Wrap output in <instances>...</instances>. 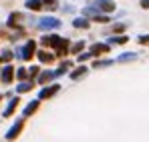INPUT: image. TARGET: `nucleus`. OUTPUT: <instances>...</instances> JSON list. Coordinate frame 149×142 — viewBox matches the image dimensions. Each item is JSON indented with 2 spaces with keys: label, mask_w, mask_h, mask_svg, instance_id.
I'll return each instance as SVG.
<instances>
[{
  "label": "nucleus",
  "mask_w": 149,
  "mask_h": 142,
  "mask_svg": "<svg viewBox=\"0 0 149 142\" xmlns=\"http://www.w3.org/2000/svg\"><path fill=\"white\" fill-rule=\"evenodd\" d=\"M28 74H30V78H34V76H36V74H38V70H40V68H38V66H32V68H28Z\"/></svg>",
  "instance_id": "nucleus-23"
},
{
  "label": "nucleus",
  "mask_w": 149,
  "mask_h": 142,
  "mask_svg": "<svg viewBox=\"0 0 149 142\" xmlns=\"http://www.w3.org/2000/svg\"><path fill=\"white\" fill-rule=\"evenodd\" d=\"M113 30H115V32H123V30H125V24H117V26H113Z\"/></svg>",
  "instance_id": "nucleus-25"
},
{
  "label": "nucleus",
  "mask_w": 149,
  "mask_h": 142,
  "mask_svg": "<svg viewBox=\"0 0 149 142\" xmlns=\"http://www.w3.org/2000/svg\"><path fill=\"white\" fill-rule=\"evenodd\" d=\"M36 56H38V60H40V62H52V60H54V56L49 54V52H45V50H42V52H38Z\"/></svg>",
  "instance_id": "nucleus-13"
},
{
  "label": "nucleus",
  "mask_w": 149,
  "mask_h": 142,
  "mask_svg": "<svg viewBox=\"0 0 149 142\" xmlns=\"http://www.w3.org/2000/svg\"><path fill=\"white\" fill-rule=\"evenodd\" d=\"M109 42H111V44H125V42H127V36H117V38H111Z\"/></svg>",
  "instance_id": "nucleus-18"
},
{
  "label": "nucleus",
  "mask_w": 149,
  "mask_h": 142,
  "mask_svg": "<svg viewBox=\"0 0 149 142\" xmlns=\"http://www.w3.org/2000/svg\"><path fill=\"white\" fill-rule=\"evenodd\" d=\"M52 78H54V72H42V74H40V78H38V82H40V84H47V82H50V80H52Z\"/></svg>",
  "instance_id": "nucleus-12"
},
{
  "label": "nucleus",
  "mask_w": 149,
  "mask_h": 142,
  "mask_svg": "<svg viewBox=\"0 0 149 142\" xmlns=\"http://www.w3.org/2000/svg\"><path fill=\"white\" fill-rule=\"evenodd\" d=\"M58 84H54V86H50V88H42L40 90V98H49V96H54L56 92H58Z\"/></svg>",
  "instance_id": "nucleus-7"
},
{
  "label": "nucleus",
  "mask_w": 149,
  "mask_h": 142,
  "mask_svg": "<svg viewBox=\"0 0 149 142\" xmlns=\"http://www.w3.org/2000/svg\"><path fill=\"white\" fill-rule=\"evenodd\" d=\"M89 4H91V6H97V8L103 10V12H111V10H115V4H113L111 0H89Z\"/></svg>",
  "instance_id": "nucleus-4"
},
{
  "label": "nucleus",
  "mask_w": 149,
  "mask_h": 142,
  "mask_svg": "<svg viewBox=\"0 0 149 142\" xmlns=\"http://www.w3.org/2000/svg\"><path fill=\"white\" fill-rule=\"evenodd\" d=\"M30 88H32V86H30V84H28V82H22V84H20V86H18V92H28V90H30Z\"/></svg>",
  "instance_id": "nucleus-20"
},
{
  "label": "nucleus",
  "mask_w": 149,
  "mask_h": 142,
  "mask_svg": "<svg viewBox=\"0 0 149 142\" xmlns=\"http://www.w3.org/2000/svg\"><path fill=\"white\" fill-rule=\"evenodd\" d=\"M58 26H61L58 18H49V16H45V18L38 20V28H40V30H54V28H58Z\"/></svg>",
  "instance_id": "nucleus-2"
},
{
  "label": "nucleus",
  "mask_w": 149,
  "mask_h": 142,
  "mask_svg": "<svg viewBox=\"0 0 149 142\" xmlns=\"http://www.w3.org/2000/svg\"><path fill=\"white\" fill-rule=\"evenodd\" d=\"M83 48H85V42H79V44H74V46H73V52L77 54V52H81Z\"/></svg>",
  "instance_id": "nucleus-22"
},
{
  "label": "nucleus",
  "mask_w": 149,
  "mask_h": 142,
  "mask_svg": "<svg viewBox=\"0 0 149 142\" xmlns=\"http://www.w3.org/2000/svg\"><path fill=\"white\" fill-rule=\"evenodd\" d=\"M0 98H2V96H0Z\"/></svg>",
  "instance_id": "nucleus-29"
},
{
  "label": "nucleus",
  "mask_w": 149,
  "mask_h": 142,
  "mask_svg": "<svg viewBox=\"0 0 149 142\" xmlns=\"http://www.w3.org/2000/svg\"><path fill=\"white\" fill-rule=\"evenodd\" d=\"M34 50H36V44L30 40V42H26L24 48H20V50H18V56H20L22 60H30V58L34 56Z\"/></svg>",
  "instance_id": "nucleus-3"
},
{
  "label": "nucleus",
  "mask_w": 149,
  "mask_h": 142,
  "mask_svg": "<svg viewBox=\"0 0 149 142\" xmlns=\"http://www.w3.org/2000/svg\"><path fill=\"white\" fill-rule=\"evenodd\" d=\"M141 6L143 8H149V0H141Z\"/></svg>",
  "instance_id": "nucleus-28"
},
{
  "label": "nucleus",
  "mask_w": 149,
  "mask_h": 142,
  "mask_svg": "<svg viewBox=\"0 0 149 142\" xmlns=\"http://www.w3.org/2000/svg\"><path fill=\"white\" fill-rule=\"evenodd\" d=\"M85 74H87V68H85V66H81V68H77V70L71 74V78H73V80H79V78H83Z\"/></svg>",
  "instance_id": "nucleus-14"
},
{
  "label": "nucleus",
  "mask_w": 149,
  "mask_h": 142,
  "mask_svg": "<svg viewBox=\"0 0 149 142\" xmlns=\"http://www.w3.org/2000/svg\"><path fill=\"white\" fill-rule=\"evenodd\" d=\"M42 44H45V46L56 48V50H58V54H67L69 40H67V38H61V36H56V34H49V36H45V38H42Z\"/></svg>",
  "instance_id": "nucleus-1"
},
{
  "label": "nucleus",
  "mask_w": 149,
  "mask_h": 142,
  "mask_svg": "<svg viewBox=\"0 0 149 142\" xmlns=\"http://www.w3.org/2000/svg\"><path fill=\"white\" fill-rule=\"evenodd\" d=\"M40 2H42V4H47L50 10H54V8H56V0H40Z\"/></svg>",
  "instance_id": "nucleus-19"
},
{
  "label": "nucleus",
  "mask_w": 149,
  "mask_h": 142,
  "mask_svg": "<svg viewBox=\"0 0 149 142\" xmlns=\"http://www.w3.org/2000/svg\"><path fill=\"white\" fill-rule=\"evenodd\" d=\"M73 24H74V28H89V22L85 18H77Z\"/></svg>",
  "instance_id": "nucleus-17"
},
{
  "label": "nucleus",
  "mask_w": 149,
  "mask_h": 142,
  "mask_svg": "<svg viewBox=\"0 0 149 142\" xmlns=\"http://www.w3.org/2000/svg\"><path fill=\"white\" fill-rule=\"evenodd\" d=\"M22 124H24V122H22V120H18V122H16V124H14V126L8 130V134H6V140H14V138L20 134V130H22Z\"/></svg>",
  "instance_id": "nucleus-5"
},
{
  "label": "nucleus",
  "mask_w": 149,
  "mask_h": 142,
  "mask_svg": "<svg viewBox=\"0 0 149 142\" xmlns=\"http://www.w3.org/2000/svg\"><path fill=\"white\" fill-rule=\"evenodd\" d=\"M139 42H141V44H149V34L147 36H139Z\"/></svg>",
  "instance_id": "nucleus-26"
},
{
  "label": "nucleus",
  "mask_w": 149,
  "mask_h": 142,
  "mask_svg": "<svg viewBox=\"0 0 149 142\" xmlns=\"http://www.w3.org/2000/svg\"><path fill=\"white\" fill-rule=\"evenodd\" d=\"M0 78H2V82H4V84H10V82H12V78H14V68H12V66H4Z\"/></svg>",
  "instance_id": "nucleus-6"
},
{
  "label": "nucleus",
  "mask_w": 149,
  "mask_h": 142,
  "mask_svg": "<svg viewBox=\"0 0 149 142\" xmlns=\"http://www.w3.org/2000/svg\"><path fill=\"white\" fill-rule=\"evenodd\" d=\"M36 108H38V102H36V100H32V102H30V104L24 108V116H30V114H32Z\"/></svg>",
  "instance_id": "nucleus-15"
},
{
  "label": "nucleus",
  "mask_w": 149,
  "mask_h": 142,
  "mask_svg": "<svg viewBox=\"0 0 149 142\" xmlns=\"http://www.w3.org/2000/svg\"><path fill=\"white\" fill-rule=\"evenodd\" d=\"M109 52V44H95L93 46V54H107Z\"/></svg>",
  "instance_id": "nucleus-11"
},
{
  "label": "nucleus",
  "mask_w": 149,
  "mask_h": 142,
  "mask_svg": "<svg viewBox=\"0 0 149 142\" xmlns=\"http://www.w3.org/2000/svg\"><path fill=\"white\" fill-rule=\"evenodd\" d=\"M16 74H18V78H20V80H24V78H26V68H18Z\"/></svg>",
  "instance_id": "nucleus-24"
},
{
  "label": "nucleus",
  "mask_w": 149,
  "mask_h": 142,
  "mask_svg": "<svg viewBox=\"0 0 149 142\" xmlns=\"http://www.w3.org/2000/svg\"><path fill=\"white\" fill-rule=\"evenodd\" d=\"M111 64H113V60H95L93 62L95 68H105V66H111Z\"/></svg>",
  "instance_id": "nucleus-16"
},
{
  "label": "nucleus",
  "mask_w": 149,
  "mask_h": 142,
  "mask_svg": "<svg viewBox=\"0 0 149 142\" xmlns=\"http://www.w3.org/2000/svg\"><path fill=\"white\" fill-rule=\"evenodd\" d=\"M26 8L28 10H40L42 8V2L40 0H26Z\"/></svg>",
  "instance_id": "nucleus-10"
},
{
  "label": "nucleus",
  "mask_w": 149,
  "mask_h": 142,
  "mask_svg": "<svg viewBox=\"0 0 149 142\" xmlns=\"http://www.w3.org/2000/svg\"><path fill=\"white\" fill-rule=\"evenodd\" d=\"M137 58V54H133V52H125V54H121L119 58H117V62H133Z\"/></svg>",
  "instance_id": "nucleus-9"
},
{
  "label": "nucleus",
  "mask_w": 149,
  "mask_h": 142,
  "mask_svg": "<svg viewBox=\"0 0 149 142\" xmlns=\"http://www.w3.org/2000/svg\"><path fill=\"white\" fill-rule=\"evenodd\" d=\"M2 60H12V52L10 50H4L2 52Z\"/></svg>",
  "instance_id": "nucleus-21"
},
{
  "label": "nucleus",
  "mask_w": 149,
  "mask_h": 142,
  "mask_svg": "<svg viewBox=\"0 0 149 142\" xmlns=\"http://www.w3.org/2000/svg\"><path fill=\"white\" fill-rule=\"evenodd\" d=\"M91 56H93V52H91V54H81V58H79V60H81V62H83V60H89V58H91Z\"/></svg>",
  "instance_id": "nucleus-27"
},
{
  "label": "nucleus",
  "mask_w": 149,
  "mask_h": 142,
  "mask_svg": "<svg viewBox=\"0 0 149 142\" xmlns=\"http://www.w3.org/2000/svg\"><path fill=\"white\" fill-rule=\"evenodd\" d=\"M18 102H20V100H18V96H14V98L10 100V104H8V108L4 110V116H10V114H12V112L16 110V106H18Z\"/></svg>",
  "instance_id": "nucleus-8"
}]
</instances>
